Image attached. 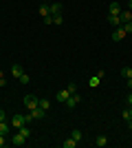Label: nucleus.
I'll return each instance as SVG.
<instances>
[{
  "label": "nucleus",
  "mask_w": 132,
  "mask_h": 148,
  "mask_svg": "<svg viewBox=\"0 0 132 148\" xmlns=\"http://www.w3.org/2000/svg\"><path fill=\"white\" fill-rule=\"evenodd\" d=\"M24 124H26L24 115H18V113H16V115H13V117H11V128L20 130V128H22V126H24Z\"/></svg>",
  "instance_id": "1"
},
{
  "label": "nucleus",
  "mask_w": 132,
  "mask_h": 148,
  "mask_svg": "<svg viewBox=\"0 0 132 148\" xmlns=\"http://www.w3.org/2000/svg\"><path fill=\"white\" fill-rule=\"evenodd\" d=\"M62 11H64L62 2H57V0H55V2H49V13H51V16H60Z\"/></svg>",
  "instance_id": "2"
},
{
  "label": "nucleus",
  "mask_w": 132,
  "mask_h": 148,
  "mask_svg": "<svg viewBox=\"0 0 132 148\" xmlns=\"http://www.w3.org/2000/svg\"><path fill=\"white\" fill-rule=\"evenodd\" d=\"M24 106L29 111L35 108V106H40V97H35V95H24Z\"/></svg>",
  "instance_id": "3"
},
{
  "label": "nucleus",
  "mask_w": 132,
  "mask_h": 148,
  "mask_svg": "<svg viewBox=\"0 0 132 148\" xmlns=\"http://www.w3.org/2000/svg\"><path fill=\"white\" fill-rule=\"evenodd\" d=\"M70 95H73V93L68 91V88H62V91H57V95H55V99L57 102H62V104H66V99L70 97Z\"/></svg>",
  "instance_id": "4"
},
{
  "label": "nucleus",
  "mask_w": 132,
  "mask_h": 148,
  "mask_svg": "<svg viewBox=\"0 0 132 148\" xmlns=\"http://www.w3.org/2000/svg\"><path fill=\"white\" fill-rule=\"evenodd\" d=\"M121 11H123V9H121L119 2H110V5H108V16H119Z\"/></svg>",
  "instance_id": "5"
},
{
  "label": "nucleus",
  "mask_w": 132,
  "mask_h": 148,
  "mask_svg": "<svg viewBox=\"0 0 132 148\" xmlns=\"http://www.w3.org/2000/svg\"><path fill=\"white\" fill-rule=\"evenodd\" d=\"M79 99H82V97H79V93H73V95L66 99V108H75V106L79 104Z\"/></svg>",
  "instance_id": "6"
},
{
  "label": "nucleus",
  "mask_w": 132,
  "mask_h": 148,
  "mask_svg": "<svg viewBox=\"0 0 132 148\" xmlns=\"http://www.w3.org/2000/svg\"><path fill=\"white\" fill-rule=\"evenodd\" d=\"M126 36H128V33H126V31H123V27H117V29L112 31V36H110V38H112L114 42H119V40H123V38H126Z\"/></svg>",
  "instance_id": "7"
},
{
  "label": "nucleus",
  "mask_w": 132,
  "mask_h": 148,
  "mask_svg": "<svg viewBox=\"0 0 132 148\" xmlns=\"http://www.w3.org/2000/svg\"><path fill=\"white\" fill-rule=\"evenodd\" d=\"M11 142H13V146H24V144H26V137H24V135H22V133L18 130V133L13 135V139H11Z\"/></svg>",
  "instance_id": "8"
},
{
  "label": "nucleus",
  "mask_w": 132,
  "mask_h": 148,
  "mask_svg": "<svg viewBox=\"0 0 132 148\" xmlns=\"http://www.w3.org/2000/svg\"><path fill=\"white\" fill-rule=\"evenodd\" d=\"M70 137H73V139H75L77 144H79V142H84V130H79V128H73V130H70Z\"/></svg>",
  "instance_id": "9"
},
{
  "label": "nucleus",
  "mask_w": 132,
  "mask_h": 148,
  "mask_svg": "<svg viewBox=\"0 0 132 148\" xmlns=\"http://www.w3.org/2000/svg\"><path fill=\"white\" fill-rule=\"evenodd\" d=\"M119 20H121V25H126V22H132V11H121L119 13Z\"/></svg>",
  "instance_id": "10"
},
{
  "label": "nucleus",
  "mask_w": 132,
  "mask_h": 148,
  "mask_svg": "<svg viewBox=\"0 0 132 148\" xmlns=\"http://www.w3.org/2000/svg\"><path fill=\"white\" fill-rule=\"evenodd\" d=\"M22 73H24V69H22V64H13V66H11V75L16 77V80H18V77H20Z\"/></svg>",
  "instance_id": "11"
},
{
  "label": "nucleus",
  "mask_w": 132,
  "mask_h": 148,
  "mask_svg": "<svg viewBox=\"0 0 132 148\" xmlns=\"http://www.w3.org/2000/svg\"><path fill=\"white\" fill-rule=\"evenodd\" d=\"M0 133H2V135H9V133H11V122H9V119H7V122H0Z\"/></svg>",
  "instance_id": "12"
},
{
  "label": "nucleus",
  "mask_w": 132,
  "mask_h": 148,
  "mask_svg": "<svg viewBox=\"0 0 132 148\" xmlns=\"http://www.w3.org/2000/svg\"><path fill=\"white\" fill-rule=\"evenodd\" d=\"M38 13L42 16V18H46V16H51L49 13V2H42V5L38 7Z\"/></svg>",
  "instance_id": "13"
},
{
  "label": "nucleus",
  "mask_w": 132,
  "mask_h": 148,
  "mask_svg": "<svg viewBox=\"0 0 132 148\" xmlns=\"http://www.w3.org/2000/svg\"><path fill=\"white\" fill-rule=\"evenodd\" d=\"M95 146H99V148L108 146V137H106V135H99L97 139H95Z\"/></svg>",
  "instance_id": "14"
},
{
  "label": "nucleus",
  "mask_w": 132,
  "mask_h": 148,
  "mask_svg": "<svg viewBox=\"0 0 132 148\" xmlns=\"http://www.w3.org/2000/svg\"><path fill=\"white\" fill-rule=\"evenodd\" d=\"M18 82L22 84V86H26V84H31V75H29V73H22V75L18 77Z\"/></svg>",
  "instance_id": "15"
},
{
  "label": "nucleus",
  "mask_w": 132,
  "mask_h": 148,
  "mask_svg": "<svg viewBox=\"0 0 132 148\" xmlns=\"http://www.w3.org/2000/svg\"><path fill=\"white\" fill-rule=\"evenodd\" d=\"M108 22H110V27H121V20H119V16H108Z\"/></svg>",
  "instance_id": "16"
},
{
  "label": "nucleus",
  "mask_w": 132,
  "mask_h": 148,
  "mask_svg": "<svg viewBox=\"0 0 132 148\" xmlns=\"http://www.w3.org/2000/svg\"><path fill=\"white\" fill-rule=\"evenodd\" d=\"M75 146H77V142L73 139V137H68L66 142H62V148H75Z\"/></svg>",
  "instance_id": "17"
},
{
  "label": "nucleus",
  "mask_w": 132,
  "mask_h": 148,
  "mask_svg": "<svg viewBox=\"0 0 132 148\" xmlns=\"http://www.w3.org/2000/svg\"><path fill=\"white\" fill-rule=\"evenodd\" d=\"M121 117H123V122H128V119L132 117V106H128V108H123V113H121Z\"/></svg>",
  "instance_id": "18"
},
{
  "label": "nucleus",
  "mask_w": 132,
  "mask_h": 148,
  "mask_svg": "<svg viewBox=\"0 0 132 148\" xmlns=\"http://www.w3.org/2000/svg\"><path fill=\"white\" fill-rule=\"evenodd\" d=\"M121 77H126V80L132 77V66H123V69H121Z\"/></svg>",
  "instance_id": "19"
},
{
  "label": "nucleus",
  "mask_w": 132,
  "mask_h": 148,
  "mask_svg": "<svg viewBox=\"0 0 132 148\" xmlns=\"http://www.w3.org/2000/svg\"><path fill=\"white\" fill-rule=\"evenodd\" d=\"M99 82H101V77H97V75H93V77L88 80V84H90V86H99Z\"/></svg>",
  "instance_id": "20"
},
{
  "label": "nucleus",
  "mask_w": 132,
  "mask_h": 148,
  "mask_svg": "<svg viewBox=\"0 0 132 148\" xmlns=\"http://www.w3.org/2000/svg\"><path fill=\"white\" fill-rule=\"evenodd\" d=\"M20 133H22V135H24L26 139H29V137H31V128H29V126H26V124H24V126H22V128H20Z\"/></svg>",
  "instance_id": "21"
},
{
  "label": "nucleus",
  "mask_w": 132,
  "mask_h": 148,
  "mask_svg": "<svg viewBox=\"0 0 132 148\" xmlns=\"http://www.w3.org/2000/svg\"><path fill=\"white\" fill-rule=\"evenodd\" d=\"M49 106H51V102H49V99H40V108L49 111Z\"/></svg>",
  "instance_id": "22"
},
{
  "label": "nucleus",
  "mask_w": 132,
  "mask_h": 148,
  "mask_svg": "<svg viewBox=\"0 0 132 148\" xmlns=\"http://www.w3.org/2000/svg\"><path fill=\"white\" fill-rule=\"evenodd\" d=\"M64 22V16L60 13V16H53V25H62Z\"/></svg>",
  "instance_id": "23"
},
{
  "label": "nucleus",
  "mask_w": 132,
  "mask_h": 148,
  "mask_svg": "<svg viewBox=\"0 0 132 148\" xmlns=\"http://www.w3.org/2000/svg\"><path fill=\"white\" fill-rule=\"evenodd\" d=\"M7 137H9V135H2V133H0V148H5L7 144H9V142H7Z\"/></svg>",
  "instance_id": "24"
},
{
  "label": "nucleus",
  "mask_w": 132,
  "mask_h": 148,
  "mask_svg": "<svg viewBox=\"0 0 132 148\" xmlns=\"http://www.w3.org/2000/svg\"><path fill=\"white\" fill-rule=\"evenodd\" d=\"M121 27H123L126 33H132V22H126V25H121Z\"/></svg>",
  "instance_id": "25"
},
{
  "label": "nucleus",
  "mask_w": 132,
  "mask_h": 148,
  "mask_svg": "<svg viewBox=\"0 0 132 148\" xmlns=\"http://www.w3.org/2000/svg\"><path fill=\"white\" fill-rule=\"evenodd\" d=\"M66 88H68L70 93H77V84H75V82H70V84H68V86H66Z\"/></svg>",
  "instance_id": "26"
},
{
  "label": "nucleus",
  "mask_w": 132,
  "mask_h": 148,
  "mask_svg": "<svg viewBox=\"0 0 132 148\" xmlns=\"http://www.w3.org/2000/svg\"><path fill=\"white\" fill-rule=\"evenodd\" d=\"M44 25H46V27L53 25V16H46V18H44Z\"/></svg>",
  "instance_id": "27"
},
{
  "label": "nucleus",
  "mask_w": 132,
  "mask_h": 148,
  "mask_svg": "<svg viewBox=\"0 0 132 148\" xmlns=\"http://www.w3.org/2000/svg\"><path fill=\"white\" fill-rule=\"evenodd\" d=\"M7 84H9V80H7V77H0V88H5Z\"/></svg>",
  "instance_id": "28"
},
{
  "label": "nucleus",
  "mask_w": 132,
  "mask_h": 148,
  "mask_svg": "<svg viewBox=\"0 0 132 148\" xmlns=\"http://www.w3.org/2000/svg\"><path fill=\"white\" fill-rule=\"evenodd\" d=\"M0 122H7V113L2 111V108H0Z\"/></svg>",
  "instance_id": "29"
},
{
  "label": "nucleus",
  "mask_w": 132,
  "mask_h": 148,
  "mask_svg": "<svg viewBox=\"0 0 132 148\" xmlns=\"http://www.w3.org/2000/svg\"><path fill=\"white\" fill-rule=\"evenodd\" d=\"M126 86H128V88H132V77H128V80H126Z\"/></svg>",
  "instance_id": "30"
},
{
  "label": "nucleus",
  "mask_w": 132,
  "mask_h": 148,
  "mask_svg": "<svg viewBox=\"0 0 132 148\" xmlns=\"http://www.w3.org/2000/svg\"><path fill=\"white\" fill-rule=\"evenodd\" d=\"M128 11H132V0H128Z\"/></svg>",
  "instance_id": "31"
},
{
  "label": "nucleus",
  "mask_w": 132,
  "mask_h": 148,
  "mask_svg": "<svg viewBox=\"0 0 132 148\" xmlns=\"http://www.w3.org/2000/svg\"><path fill=\"white\" fill-rule=\"evenodd\" d=\"M128 128H130V130H132V117H130V119H128Z\"/></svg>",
  "instance_id": "32"
},
{
  "label": "nucleus",
  "mask_w": 132,
  "mask_h": 148,
  "mask_svg": "<svg viewBox=\"0 0 132 148\" xmlns=\"http://www.w3.org/2000/svg\"><path fill=\"white\" fill-rule=\"evenodd\" d=\"M0 77H7V75H5V71H2V69H0Z\"/></svg>",
  "instance_id": "33"
}]
</instances>
